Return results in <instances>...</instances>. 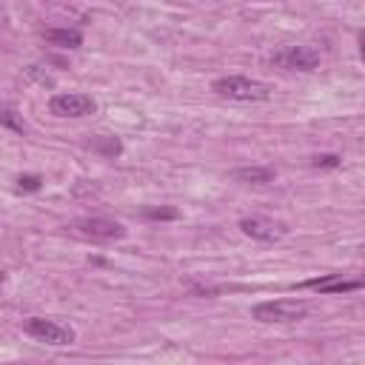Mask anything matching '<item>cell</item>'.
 <instances>
[{"instance_id": "1", "label": "cell", "mask_w": 365, "mask_h": 365, "mask_svg": "<svg viewBox=\"0 0 365 365\" xmlns=\"http://www.w3.org/2000/svg\"><path fill=\"white\" fill-rule=\"evenodd\" d=\"M211 91L220 94V97L237 100V103H262V100H271L274 86L262 83V80H254V77L228 74V77H217L211 83Z\"/></svg>"}, {"instance_id": "2", "label": "cell", "mask_w": 365, "mask_h": 365, "mask_svg": "<svg viewBox=\"0 0 365 365\" xmlns=\"http://www.w3.org/2000/svg\"><path fill=\"white\" fill-rule=\"evenodd\" d=\"M251 317L257 322H268V325H288V322H299L308 317V305L302 299H271V302H259L251 308Z\"/></svg>"}, {"instance_id": "3", "label": "cell", "mask_w": 365, "mask_h": 365, "mask_svg": "<svg viewBox=\"0 0 365 365\" xmlns=\"http://www.w3.org/2000/svg\"><path fill=\"white\" fill-rule=\"evenodd\" d=\"M23 331L29 336H34L37 342H48V345H71L77 336L71 325H63V322L46 319V317H29L23 322Z\"/></svg>"}, {"instance_id": "4", "label": "cell", "mask_w": 365, "mask_h": 365, "mask_svg": "<svg viewBox=\"0 0 365 365\" xmlns=\"http://www.w3.org/2000/svg\"><path fill=\"white\" fill-rule=\"evenodd\" d=\"M319 51L311 46H282L279 51L271 54V63L277 68H288V71H314L319 66Z\"/></svg>"}, {"instance_id": "5", "label": "cell", "mask_w": 365, "mask_h": 365, "mask_svg": "<svg viewBox=\"0 0 365 365\" xmlns=\"http://www.w3.org/2000/svg\"><path fill=\"white\" fill-rule=\"evenodd\" d=\"M48 108L57 117H88L97 111V103L91 94H83V91H60L48 100Z\"/></svg>"}, {"instance_id": "6", "label": "cell", "mask_w": 365, "mask_h": 365, "mask_svg": "<svg viewBox=\"0 0 365 365\" xmlns=\"http://www.w3.org/2000/svg\"><path fill=\"white\" fill-rule=\"evenodd\" d=\"M68 228L80 237H91V240H123L125 237V228L114 220H106V217H77L68 222Z\"/></svg>"}, {"instance_id": "7", "label": "cell", "mask_w": 365, "mask_h": 365, "mask_svg": "<svg viewBox=\"0 0 365 365\" xmlns=\"http://www.w3.org/2000/svg\"><path fill=\"white\" fill-rule=\"evenodd\" d=\"M240 228H242V234H248L254 240H262V242H274V240H279V237L288 234V228L282 222L268 220V217H242L240 220Z\"/></svg>"}, {"instance_id": "8", "label": "cell", "mask_w": 365, "mask_h": 365, "mask_svg": "<svg viewBox=\"0 0 365 365\" xmlns=\"http://www.w3.org/2000/svg\"><path fill=\"white\" fill-rule=\"evenodd\" d=\"M302 288H311V291H319V294H345V291L362 288V279H345L342 274H328V277L302 282Z\"/></svg>"}, {"instance_id": "9", "label": "cell", "mask_w": 365, "mask_h": 365, "mask_svg": "<svg viewBox=\"0 0 365 365\" xmlns=\"http://www.w3.org/2000/svg\"><path fill=\"white\" fill-rule=\"evenodd\" d=\"M231 180L242 182V185H268L277 180V171L268 165H245V168H234Z\"/></svg>"}, {"instance_id": "10", "label": "cell", "mask_w": 365, "mask_h": 365, "mask_svg": "<svg viewBox=\"0 0 365 365\" xmlns=\"http://www.w3.org/2000/svg\"><path fill=\"white\" fill-rule=\"evenodd\" d=\"M43 40L57 48H80L83 46V34L77 29H46Z\"/></svg>"}, {"instance_id": "11", "label": "cell", "mask_w": 365, "mask_h": 365, "mask_svg": "<svg viewBox=\"0 0 365 365\" xmlns=\"http://www.w3.org/2000/svg\"><path fill=\"white\" fill-rule=\"evenodd\" d=\"M0 125H6V128H11V131H17V134H26V123L17 117V111H11V108H0Z\"/></svg>"}, {"instance_id": "12", "label": "cell", "mask_w": 365, "mask_h": 365, "mask_svg": "<svg viewBox=\"0 0 365 365\" xmlns=\"http://www.w3.org/2000/svg\"><path fill=\"white\" fill-rule=\"evenodd\" d=\"M148 220H177L180 214H177V208H145L143 211Z\"/></svg>"}, {"instance_id": "13", "label": "cell", "mask_w": 365, "mask_h": 365, "mask_svg": "<svg viewBox=\"0 0 365 365\" xmlns=\"http://www.w3.org/2000/svg\"><path fill=\"white\" fill-rule=\"evenodd\" d=\"M26 74H29V77H34V80H37V83H43V86H54V77L43 74V71H40V66H29V68H26Z\"/></svg>"}, {"instance_id": "14", "label": "cell", "mask_w": 365, "mask_h": 365, "mask_svg": "<svg viewBox=\"0 0 365 365\" xmlns=\"http://www.w3.org/2000/svg\"><path fill=\"white\" fill-rule=\"evenodd\" d=\"M17 182H20V188H26V191H37V188H40V177H37V174H26V177H20Z\"/></svg>"}, {"instance_id": "15", "label": "cell", "mask_w": 365, "mask_h": 365, "mask_svg": "<svg viewBox=\"0 0 365 365\" xmlns=\"http://www.w3.org/2000/svg\"><path fill=\"white\" fill-rule=\"evenodd\" d=\"M314 165H328V168H336V165H339V157H336V154H322V157H314Z\"/></svg>"}, {"instance_id": "16", "label": "cell", "mask_w": 365, "mask_h": 365, "mask_svg": "<svg viewBox=\"0 0 365 365\" xmlns=\"http://www.w3.org/2000/svg\"><path fill=\"white\" fill-rule=\"evenodd\" d=\"M97 148H103V151H108V154H120V143H117V140H100Z\"/></svg>"}]
</instances>
